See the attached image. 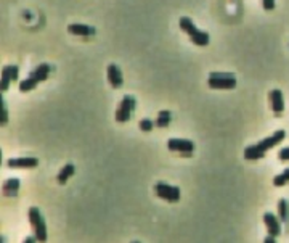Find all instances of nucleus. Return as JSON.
Listing matches in <instances>:
<instances>
[{
    "instance_id": "22",
    "label": "nucleus",
    "mask_w": 289,
    "mask_h": 243,
    "mask_svg": "<svg viewBox=\"0 0 289 243\" xmlns=\"http://www.w3.org/2000/svg\"><path fill=\"white\" fill-rule=\"evenodd\" d=\"M8 122V111H6V103L5 100L2 99V116H0V124L5 126V124Z\"/></svg>"
},
{
    "instance_id": "5",
    "label": "nucleus",
    "mask_w": 289,
    "mask_h": 243,
    "mask_svg": "<svg viewBox=\"0 0 289 243\" xmlns=\"http://www.w3.org/2000/svg\"><path fill=\"white\" fill-rule=\"evenodd\" d=\"M135 105H137V100L133 99L132 95H125L122 102L119 103L117 107V111H116V121L117 122H127L132 118V113L133 110H135Z\"/></svg>"
},
{
    "instance_id": "16",
    "label": "nucleus",
    "mask_w": 289,
    "mask_h": 243,
    "mask_svg": "<svg viewBox=\"0 0 289 243\" xmlns=\"http://www.w3.org/2000/svg\"><path fill=\"white\" fill-rule=\"evenodd\" d=\"M74 171H76V168H74L73 163H68V164L63 166L61 171L58 172V176H56V180H58V184L65 185L68 182V179H71L74 176Z\"/></svg>"
},
{
    "instance_id": "21",
    "label": "nucleus",
    "mask_w": 289,
    "mask_h": 243,
    "mask_svg": "<svg viewBox=\"0 0 289 243\" xmlns=\"http://www.w3.org/2000/svg\"><path fill=\"white\" fill-rule=\"evenodd\" d=\"M154 126H156V122H153L150 120H142V121H140V129H142L143 132H150V130H153Z\"/></svg>"
},
{
    "instance_id": "25",
    "label": "nucleus",
    "mask_w": 289,
    "mask_h": 243,
    "mask_svg": "<svg viewBox=\"0 0 289 243\" xmlns=\"http://www.w3.org/2000/svg\"><path fill=\"white\" fill-rule=\"evenodd\" d=\"M275 239H277V237H275V235H270L269 234V237H265V243H275V242H277V240H275Z\"/></svg>"
},
{
    "instance_id": "7",
    "label": "nucleus",
    "mask_w": 289,
    "mask_h": 243,
    "mask_svg": "<svg viewBox=\"0 0 289 243\" xmlns=\"http://www.w3.org/2000/svg\"><path fill=\"white\" fill-rule=\"evenodd\" d=\"M167 148L172 151H179V153H192L194 150V143L187 138H171L167 142Z\"/></svg>"
},
{
    "instance_id": "24",
    "label": "nucleus",
    "mask_w": 289,
    "mask_h": 243,
    "mask_svg": "<svg viewBox=\"0 0 289 243\" xmlns=\"http://www.w3.org/2000/svg\"><path fill=\"white\" fill-rule=\"evenodd\" d=\"M262 5H264V10L270 11L275 8V0H262Z\"/></svg>"
},
{
    "instance_id": "23",
    "label": "nucleus",
    "mask_w": 289,
    "mask_h": 243,
    "mask_svg": "<svg viewBox=\"0 0 289 243\" xmlns=\"http://www.w3.org/2000/svg\"><path fill=\"white\" fill-rule=\"evenodd\" d=\"M278 158L281 159V161H289V147H288V148H283V150H280Z\"/></svg>"
},
{
    "instance_id": "8",
    "label": "nucleus",
    "mask_w": 289,
    "mask_h": 243,
    "mask_svg": "<svg viewBox=\"0 0 289 243\" xmlns=\"http://www.w3.org/2000/svg\"><path fill=\"white\" fill-rule=\"evenodd\" d=\"M285 137H286V132H285V130H277V132H273L270 137H267V138H264L262 142H259V143H257V148L265 153L267 150H270V148L275 147V145H278L280 142H283V140H285Z\"/></svg>"
},
{
    "instance_id": "12",
    "label": "nucleus",
    "mask_w": 289,
    "mask_h": 243,
    "mask_svg": "<svg viewBox=\"0 0 289 243\" xmlns=\"http://www.w3.org/2000/svg\"><path fill=\"white\" fill-rule=\"evenodd\" d=\"M10 168L16 169H29V168H37L39 159L37 158H11L8 159Z\"/></svg>"
},
{
    "instance_id": "18",
    "label": "nucleus",
    "mask_w": 289,
    "mask_h": 243,
    "mask_svg": "<svg viewBox=\"0 0 289 243\" xmlns=\"http://www.w3.org/2000/svg\"><path fill=\"white\" fill-rule=\"evenodd\" d=\"M171 120H172L171 111H167V110L159 111V115L156 118V126L158 127H167L169 124H171Z\"/></svg>"
},
{
    "instance_id": "6",
    "label": "nucleus",
    "mask_w": 289,
    "mask_h": 243,
    "mask_svg": "<svg viewBox=\"0 0 289 243\" xmlns=\"http://www.w3.org/2000/svg\"><path fill=\"white\" fill-rule=\"evenodd\" d=\"M154 193L163 198L166 201H171V203H177L180 200V189L179 187H171L169 184H164V182H158L154 185Z\"/></svg>"
},
{
    "instance_id": "26",
    "label": "nucleus",
    "mask_w": 289,
    "mask_h": 243,
    "mask_svg": "<svg viewBox=\"0 0 289 243\" xmlns=\"http://www.w3.org/2000/svg\"><path fill=\"white\" fill-rule=\"evenodd\" d=\"M36 240H37V237H36V239H34V237H27V239H26L24 242H26V243H29V242L32 243V242H36Z\"/></svg>"
},
{
    "instance_id": "15",
    "label": "nucleus",
    "mask_w": 289,
    "mask_h": 243,
    "mask_svg": "<svg viewBox=\"0 0 289 243\" xmlns=\"http://www.w3.org/2000/svg\"><path fill=\"white\" fill-rule=\"evenodd\" d=\"M2 190H3L5 197H15L16 193H18V190H19V179H16V177L8 179L2 185Z\"/></svg>"
},
{
    "instance_id": "10",
    "label": "nucleus",
    "mask_w": 289,
    "mask_h": 243,
    "mask_svg": "<svg viewBox=\"0 0 289 243\" xmlns=\"http://www.w3.org/2000/svg\"><path fill=\"white\" fill-rule=\"evenodd\" d=\"M18 79V66H5L2 69V81H0V87H2V92L8 90L10 82Z\"/></svg>"
},
{
    "instance_id": "13",
    "label": "nucleus",
    "mask_w": 289,
    "mask_h": 243,
    "mask_svg": "<svg viewBox=\"0 0 289 243\" xmlns=\"http://www.w3.org/2000/svg\"><path fill=\"white\" fill-rule=\"evenodd\" d=\"M264 222L267 226V231H269L270 235H275V237H278L281 234V226H280V221L277 216H273L272 213H265L264 214Z\"/></svg>"
},
{
    "instance_id": "3",
    "label": "nucleus",
    "mask_w": 289,
    "mask_h": 243,
    "mask_svg": "<svg viewBox=\"0 0 289 243\" xmlns=\"http://www.w3.org/2000/svg\"><path fill=\"white\" fill-rule=\"evenodd\" d=\"M27 216H29V222L34 229V234H36V237L39 242H47V226H45V219L44 216L40 214L39 208L32 206L29 208V211H27Z\"/></svg>"
},
{
    "instance_id": "20",
    "label": "nucleus",
    "mask_w": 289,
    "mask_h": 243,
    "mask_svg": "<svg viewBox=\"0 0 289 243\" xmlns=\"http://www.w3.org/2000/svg\"><path fill=\"white\" fill-rule=\"evenodd\" d=\"M288 182H289V168L286 171L281 172L280 176H275V179H273V185L275 187H283Z\"/></svg>"
},
{
    "instance_id": "4",
    "label": "nucleus",
    "mask_w": 289,
    "mask_h": 243,
    "mask_svg": "<svg viewBox=\"0 0 289 243\" xmlns=\"http://www.w3.org/2000/svg\"><path fill=\"white\" fill-rule=\"evenodd\" d=\"M207 84L210 89H223V90H230L236 87V79L231 73H210Z\"/></svg>"
},
{
    "instance_id": "9",
    "label": "nucleus",
    "mask_w": 289,
    "mask_h": 243,
    "mask_svg": "<svg viewBox=\"0 0 289 243\" xmlns=\"http://www.w3.org/2000/svg\"><path fill=\"white\" fill-rule=\"evenodd\" d=\"M269 99H270V107L273 110L275 115H281L285 111V99H283V92L278 89L272 90L269 94Z\"/></svg>"
},
{
    "instance_id": "11",
    "label": "nucleus",
    "mask_w": 289,
    "mask_h": 243,
    "mask_svg": "<svg viewBox=\"0 0 289 243\" xmlns=\"http://www.w3.org/2000/svg\"><path fill=\"white\" fill-rule=\"evenodd\" d=\"M106 74H108V81L109 84L114 87V89H121L122 84H124V78H122V73L121 69H119L117 65H109L108 69H106Z\"/></svg>"
},
{
    "instance_id": "17",
    "label": "nucleus",
    "mask_w": 289,
    "mask_h": 243,
    "mask_svg": "<svg viewBox=\"0 0 289 243\" xmlns=\"http://www.w3.org/2000/svg\"><path fill=\"white\" fill-rule=\"evenodd\" d=\"M264 156L265 153L257 148V145H251V147L244 148V158L248 159V161H257V159H262Z\"/></svg>"
},
{
    "instance_id": "2",
    "label": "nucleus",
    "mask_w": 289,
    "mask_h": 243,
    "mask_svg": "<svg viewBox=\"0 0 289 243\" xmlns=\"http://www.w3.org/2000/svg\"><path fill=\"white\" fill-rule=\"evenodd\" d=\"M48 74H50V66H48L47 63H42L39 65L34 71L29 74V78H26L24 81L19 82V90L21 92H29V90L36 89L37 84H40V82H44Z\"/></svg>"
},
{
    "instance_id": "14",
    "label": "nucleus",
    "mask_w": 289,
    "mask_h": 243,
    "mask_svg": "<svg viewBox=\"0 0 289 243\" xmlns=\"http://www.w3.org/2000/svg\"><path fill=\"white\" fill-rule=\"evenodd\" d=\"M68 31L74 34V36H82V37H89V36H95V27L87 26V24H81V23H74L68 26Z\"/></svg>"
},
{
    "instance_id": "1",
    "label": "nucleus",
    "mask_w": 289,
    "mask_h": 243,
    "mask_svg": "<svg viewBox=\"0 0 289 243\" xmlns=\"http://www.w3.org/2000/svg\"><path fill=\"white\" fill-rule=\"evenodd\" d=\"M179 26H180V29L183 32H187L190 39H192V42L196 44V45H199V47H206L209 44V34L207 32H204L201 29H198V27L194 26V23L192 21L190 18L187 16H182L179 19Z\"/></svg>"
},
{
    "instance_id": "19",
    "label": "nucleus",
    "mask_w": 289,
    "mask_h": 243,
    "mask_svg": "<svg viewBox=\"0 0 289 243\" xmlns=\"http://www.w3.org/2000/svg\"><path fill=\"white\" fill-rule=\"evenodd\" d=\"M278 213H280V221L286 222L289 219V203L288 200L281 198L280 203H278Z\"/></svg>"
}]
</instances>
